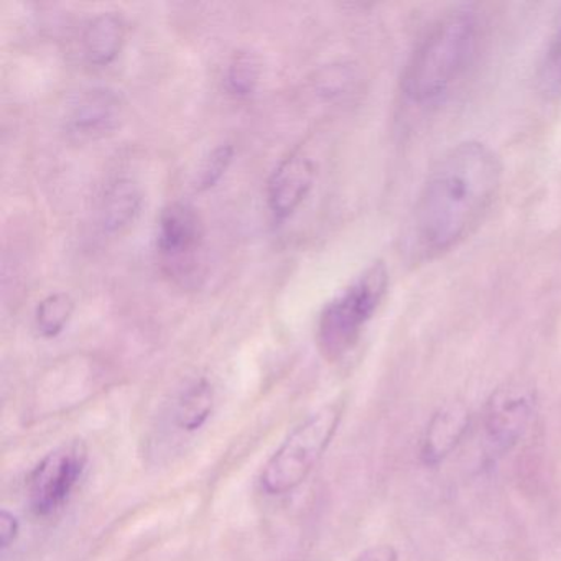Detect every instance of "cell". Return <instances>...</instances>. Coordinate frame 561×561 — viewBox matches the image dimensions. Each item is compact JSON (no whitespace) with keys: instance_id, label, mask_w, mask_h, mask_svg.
Masks as SVG:
<instances>
[{"instance_id":"cell-3","label":"cell","mask_w":561,"mask_h":561,"mask_svg":"<svg viewBox=\"0 0 561 561\" xmlns=\"http://www.w3.org/2000/svg\"><path fill=\"white\" fill-rule=\"evenodd\" d=\"M389 288V272L383 262H374L340 297L324 307L318 321L317 341L328 360L350 353L382 305Z\"/></svg>"},{"instance_id":"cell-11","label":"cell","mask_w":561,"mask_h":561,"mask_svg":"<svg viewBox=\"0 0 561 561\" xmlns=\"http://www.w3.org/2000/svg\"><path fill=\"white\" fill-rule=\"evenodd\" d=\"M142 192L130 179H117L107 186L101 198L100 222L107 234H121L139 218Z\"/></svg>"},{"instance_id":"cell-2","label":"cell","mask_w":561,"mask_h":561,"mask_svg":"<svg viewBox=\"0 0 561 561\" xmlns=\"http://www.w3.org/2000/svg\"><path fill=\"white\" fill-rule=\"evenodd\" d=\"M479 21L468 8L442 15L413 51L402 75L403 100L419 110L439 106L474 64Z\"/></svg>"},{"instance_id":"cell-14","label":"cell","mask_w":561,"mask_h":561,"mask_svg":"<svg viewBox=\"0 0 561 561\" xmlns=\"http://www.w3.org/2000/svg\"><path fill=\"white\" fill-rule=\"evenodd\" d=\"M75 313V300L65 291L48 295L35 308V328L41 336L57 337L70 323Z\"/></svg>"},{"instance_id":"cell-8","label":"cell","mask_w":561,"mask_h":561,"mask_svg":"<svg viewBox=\"0 0 561 561\" xmlns=\"http://www.w3.org/2000/svg\"><path fill=\"white\" fill-rule=\"evenodd\" d=\"M123 114L124 101L117 91L94 88L84 91L71 106L65 129L75 142H91L113 134Z\"/></svg>"},{"instance_id":"cell-4","label":"cell","mask_w":561,"mask_h":561,"mask_svg":"<svg viewBox=\"0 0 561 561\" xmlns=\"http://www.w3.org/2000/svg\"><path fill=\"white\" fill-rule=\"evenodd\" d=\"M343 405L331 403L295 426L262 469L261 485L268 495L300 488L327 453L343 419Z\"/></svg>"},{"instance_id":"cell-16","label":"cell","mask_w":561,"mask_h":561,"mask_svg":"<svg viewBox=\"0 0 561 561\" xmlns=\"http://www.w3.org/2000/svg\"><path fill=\"white\" fill-rule=\"evenodd\" d=\"M232 159H234V147L231 144L216 147L203 165L202 176L198 180L199 192L215 188L231 167Z\"/></svg>"},{"instance_id":"cell-1","label":"cell","mask_w":561,"mask_h":561,"mask_svg":"<svg viewBox=\"0 0 561 561\" xmlns=\"http://www.w3.org/2000/svg\"><path fill=\"white\" fill-rule=\"evenodd\" d=\"M502 183V163L476 140L453 147L430 172L403 232L410 262L432 261L458 245L484 218Z\"/></svg>"},{"instance_id":"cell-7","label":"cell","mask_w":561,"mask_h":561,"mask_svg":"<svg viewBox=\"0 0 561 561\" xmlns=\"http://www.w3.org/2000/svg\"><path fill=\"white\" fill-rule=\"evenodd\" d=\"M535 409V390L525 382H507L489 397L485 433L497 451H508L527 432Z\"/></svg>"},{"instance_id":"cell-5","label":"cell","mask_w":561,"mask_h":561,"mask_svg":"<svg viewBox=\"0 0 561 561\" xmlns=\"http://www.w3.org/2000/svg\"><path fill=\"white\" fill-rule=\"evenodd\" d=\"M88 448L81 439L65 443L48 453L27 479L28 504L37 517L64 508L83 476Z\"/></svg>"},{"instance_id":"cell-17","label":"cell","mask_w":561,"mask_h":561,"mask_svg":"<svg viewBox=\"0 0 561 561\" xmlns=\"http://www.w3.org/2000/svg\"><path fill=\"white\" fill-rule=\"evenodd\" d=\"M543 81L550 90H561V19L545 58Z\"/></svg>"},{"instance_id":"cell-10","label":"cell","mask_w":561,"mask_h":561,"mask_svg":"<svg viewBox=\"0 0 561 561\" xmlns=\"http://www.w3.org/2000/svg\"><path fill=\"white\" fill-rule=\"evenodd\" d=\"M468 426L469 410L462 403L439 409L430 420L423 438L422 456L426 465H439L459 445Z\"/></svg>"},{"instance_id":"cell-9","label":"cell","mask_w":561,"mask_h":561,"mask_svg":"<svg viewBox=\"0 0 561 561\" xmlns=\"http://www.w3.org/2000/svg\"><path fill=\"white\" fill-rule=\"evenodd\" d=\"M313 160L300 150L288 153L277 169L272 172L267 183V203L272 215L278 221L290 218L313 186Z\"/></svg>"},{"instance_id":"cell-12","label":"cell","mask_w":561,"mask_h":561,"mask_svg":"<svg viewBox=\"0 0 561 561\" xmlns=\"http://www.w3.org/2000/svg\"><path fill=\"white\" fill-rule=\"evenodd\" d=\"M126 38V24L116 12H103L84 28V57L94 67H107L116 60Z\"/></svg>"},{"instance_id":"cell-19","label":"cell","mask_w":561,"mask_h":561,"mask_svg":"<svg viewBox=\"0 0 561 561\" xmlns=\"http://www.w3.org/2000/svg\"><path fill=\"white\" fill-rule=\"evenodd\" d=\"M397 550L392 545H376L367 548L354 561H397Z\"/></svg>"},{"instance_id":"cell-13","label":"cell","mask_w":561,"mask_h":561,"mask_svg":"<svg viewBox=\"0 0 561 561\" xmlns=\"http://www.w3.org/2000/svg\"><path fill=\"white\" fill-rule=\"evenodd\" d=\"M215 409V390L208 379L195 380L180 397L175 422L183 432H198Z\"/></svg>"},{"instance_id":"cell-15","label":"cell","mask_w":561,"mask_h":561,"mask_svg":"<svg viewBox=\"0 0 561 561\" xmlns=\"http://www.w3.org/2000/svg\"><path fill=\"white\" fill-rule=\"evenodd\" d=\"M261 80V60L257 55L249 50H239L232 55L226 70V88L232 96H252L257 90Z\"/></svg>"},{"instance_id":"cell-18","label":"cell","mask_w":561,"mask_h":561,"mask_svg":"<svg viewBox=\"0 0 561 561\" xmlns=\"http://www.w3.org/2000/svg\"><path fill=\"white\" fill-rule=\"evenodd\" d=\"M21 535V522L12 512H0V548L8 551Z\"/></svg>"},{"instance_id":"cell-6","label":"cell","mask_w":561,"mask_h":561,"mask_svg":"<svg viewBox=\"0 0 561 561\" xmlns=\"http://www.w3.org/2000/svg\"><path fill=\"white\" fill-rule=\"evenodd\" d=\"M203 222L188 203L175 202L162 209L157 232V249L172 277L193 278L198 271L203 245Z\"/></svg>"}]
</instances>
